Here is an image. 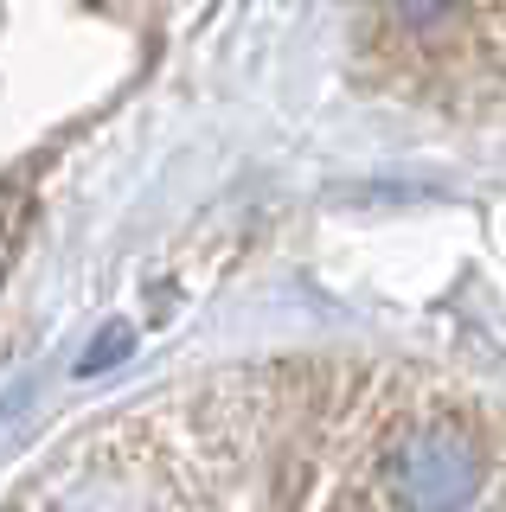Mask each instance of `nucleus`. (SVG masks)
<instances>
[{"label": "nucleus", "mask_w": 506, "mask_h": 512, "mask_svg": "<svg viewBox=\"0 0 506 512\" xmlns=\"http://www.w3.org/2000/svg\"><path fill=\"white\" fill-rule=\"evenodd\" d=\"M122 346H129V333H122V327H109V333H103V346H97V352H90V359H84V372H97V365L122 359Z\"/></svg>", "instance_id": "obj_1"}]
</instances>
